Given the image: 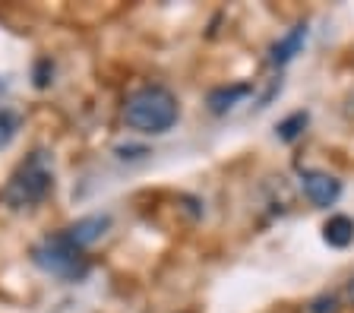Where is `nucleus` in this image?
I'll use <instances>...</instances> for the list:
<instances>
[{
    "label": "nucleus",
    "instance_id": "nucleus-7",
    "mask_svg": "<svg viewBox=\"0 0 354 313\" xmlns=\"http://www.w3.org/2000/svg\"><path fill=\"white\" fill-rule=\"evenodd\" d=\"M253 92L250 82H234V86H221V89L209 92V111L212 114H228L241 98H247Z\"/></svg>",
    "mask_w": 354,
    "mask_h": 313
},
{
    "label": "nucleus",
    "instance_id": "nucleus-1",
    "mask_svg": "<svg viewBox=\"0 0 354 313\" xmlns=\"http://www.w3.org/2000/svg\"><path fill=\"white\" fill-rule=\"evenodd\" d=\"M180 117L177 98L165 86H142L124 102V120L127 127L146 136H162Z\"/></svg>",
    "mask_w": 354,
    "mask_h": 313
},
{
    "label": "nucleus",
    "instance_id": "nucleus-6",
    "mask_svg": "<svg viewBox=\"0 0 354 313\" xmlns=\"http://www.w3.org/2000/svg\"><path fill=\"white\" fill-rule=\"evenodd\" d=\"M304 41H307V26H295V29H288L285 35H281L279 41L272 45L269 60H272L275 67H281V64H288L291 57H297V54H301Z\"/></svg>",
    "mask_w": 354,
    "mask_h": 313
},
{
    "label": "nucleus",
    "instance_id": "nucleus-12",
    "mask_svg": "<svg viewBox=\"0 0 354 313\" xmlns=\"http://www.w3.org/2000/svg\"><path fill=\"white\" fill-rule=\"evenodd\" d=\"M3 92H7V79H0V95H3Z\"/></svg>",
    "mask_w": 354,
    "mask_h": 313
},
{
    "label": "nucleus",
    "instance_id": "nucleus-5",
    "mask_svg": "<svg viewBox=\"0 0 354 313\" xmlns=\"http://www.w3.org/2000/svg\"><path fill=\"white\" fill-rule=\"evenodd\" d=\"M111 228V218L108 216H86V218H80V222H73L70 228H66V238L73 240L80 250H86L88 244H95V240H102L104 238V231Z\"/></svg>",
    "mask_w": 354,
    "mask_h": 313
},
{
    "label": "nucleus",
    "instance_id": "nucleus-8",
    "mask_svg": "<svg viewBox=\"0 0 354 313\" xmlns=\"http://www.w3.org/2000/svg\"><path fill=\"white\" fill-rule=\"evenodd\" d=\"M323 240L329 247H348L354 244V222L348 216H332L323 225Z\"/></svg>",
    "mask_w": 354,
    "mask_h": 313
},
{
    "label": "nucleus",
    "instance_id": "nucleus-2",
    "mask_svg": "<svg viewBox=\"0 0 354 313\" xmlns=\"http://www.w3.org/2000/svg\"><path fill=\"white\" fill-rule=\"evenodd\" d=\"M54 190V155L35 149L26 162H19L3 187V202L10 209H32Z\"/></svg>",
    "mask_w": 354,
    "mask_h": 313
},
{
    "label": "nucleus",
    "instance_id": "nucleus-4",
    "mask_svg": "<svg viewBox=\"0 0 354 313\" xmlns=\"http://www.w3.org/2000/svg\"><path fill=\"white\" fill-rule=\"evenodd\" d=\"M301 190L317 209H329V206H335V200L342 196V180L332 178L329 171L307 168V171H301Z\"/></svg>",
    "mask_w": 354,
    "mask_h": 313
},
{
    "label": "nucleus",
    "instance_id": "nucleus-9",
    "mask_svg": "<svg viewBox=\"0 0 354 313\" xmlns=\"http://www.w3.org/2000/svg\"><path fill=\"white\" fill-rule=\"evenodd\" d=\"M19 130H22V114L16 108L0 104V149H7L10 142L19 136Z\"/></svg>",
    "mask_w": 354,
    "mask_h": 313
},
{
    "label": "nucleus",
    "instance_id": "nucleus-10",
    "mask_svg": "<svg viewBox=\"0 0 354 313\" xmlns=\"http://www.w3.org/2000/svg\"><path fill=\"white\" fill-rule=\"evenodd\" d=\"M304 127H307V111H295L291 117L281 120L279 127H275V133H279V140L291 142V140H297V136H301Z\"/></svg>",
    "mask_w": 354,
    "mask_h": 313
},
{
    "label": "nucleus",
    "instance_id": "nucleus-3",
    "mask_svg": "<svg viewBox=\"0 0 354 313\" xmlns=\"http://www.w3.org/2000/svg\"><path fill=\"white\" fill-rule=\"evenodd\" d=\"M32 263L38 269H44L48 276H57V278L86 276V256L64 231L54 234V238H44L38 247H32Z\"/></svg>",
    "mask_w": 354,
    "mask_h": 313
},
{
    "label": "nucleus",
    "instance_id": "nucleus-11",
    "mask_svg": "<svg viewBox=\"0 0 354 313\" xmlns=\"http://www.w3.org/2000/svg\"><path fill=\"white\" fill-rule=\"evenodd\" d=\"M345 298H348V304L354 307V278H351V282H348V288H345Z\"/></svg>",
    "mask_w": 354,
    "mask_h": 313
}]
</instances>
